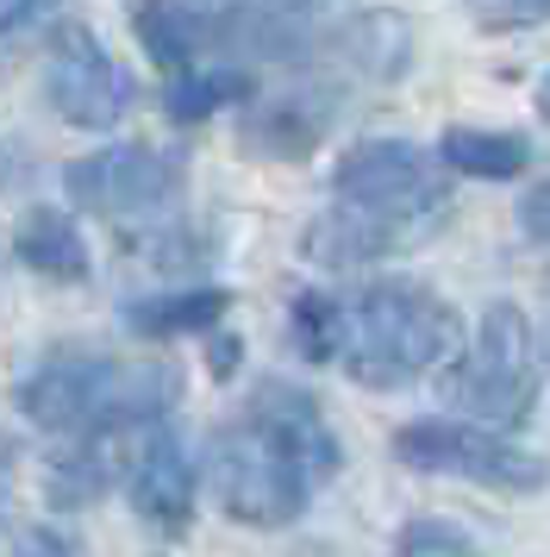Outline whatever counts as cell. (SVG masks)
<instances>
[{
	"label": "cell",
	"instance_id": "obj_1",
	"mask_svg": "<svg viewBox=\"0 0 550 557\" xmlns=\"http://www.w3.org/2000/svg\"><path fill=\"white\" fill-rule=\"evenodd\" d=\"M338 476V438L295 382H263L238 426L213 438V495L238 527H288Z\"/></svg>",
	"mask_w": 550,
	"mask_h": 557
},
{
	"label": "cell",
	"instance_id": "obj_2",
	"mask_svg": "<svg viewBox=\"0 0 550 557\" xmlns=\"http://www.w3.org/2000/svg\"><path fill=\"white\" fill-rule=\"evenodd\" d=\"M450 213V182L407 138H363L332 170V213L313 220L307 257L332 270H357L375 257L425 245Z\"/></svg>",
	"mask_w": 550,
	"mask_h": 557
},
{
	"label": "cell",
	"instance_id": "obj_3",
	"mask_svg": "<svg viewBox=\"0 0 550 557\" xmlns=\"http://www.w3.org/2000/svg\"><path fill=\"white\" fill-rule=\"evenodd\" d=\"M463 338L457 307L438 301L420 282H370L363 295L338 301V338L332 363H345L370 388H395L425 370H438Z\"/></svg>",
	"mask_w": 550,
	"mask_h": 557
},
{
	"label": "cell",
	"instance_id": "obj_4",
	"mask_svg": "<svg viewBox=\"0 0 550 557\" xmlns=\"http://www.w3.org/2000/svg\"><path fill=\"white\" fill-rule=\"evenodd\" d=\"M182 395L175 363H113V357H50L20 388L25 420L45 432H100V426H150Z\"/></svg>",
	"mask_w": 550,
	"mask_h": 557
},
{
	"label": "cell",
	"instance_id": "obj_5",
	"mask_svg": "<svg viewBox=\"0 0 550 557\" xmlns=\"http://www.w3.org/2000/svg\"><path fill=\"white\" fill-rule=\"evenodd\" d=\"M445 401L457 413H470L475 426L513 432L532 420L538 407V345H532V326L513 301H495L475 326V345L445 376Z\"/></svg>",
	"mask_w": 550,
	"mask_h": 557
},
{
	"label": "cell",
	"instance_id": "obj_6",
	"mask_svg": "<svg viewBox=\"0 0 550 557\" xmlns=\"http://www.w3.org/2000/svg\"><path fill=\"white\" fill-rule=\"evenodd\" d=\"M395 457L407 470L463 476L482 482V488H500V495H532V488L550 482L545 457L507 445L495 426H475V420H413V426L395 432Z\"/></svg>",
	"mask_w": 550,
	"mask_h": 557
},
{
	"label": "cell",
	"instance_id": "obj_7",
	"mask_svg": "<svg viewBox=\"0 0 550 557\" xmlns=\"http://www.w3.org/2000/svg\"><path fill=\"white\" fill-rule=\"evenodd\" d=\"M45 95L75 132H107L120 126L125 107H132V76L100 51V38L88 26H63L57 45H50Z\"/></svg>",
	"mask_w": 550,
	"mask_h": 557
},
{
	"label": "cell",
	"instance_id": "obj_8",
	"mask_svg": "<svg viewBox=\"0 0 550 557\" xmlns=\"http://www.w3.org/2000/svg\"><path fill=\"white\" fill-rule=\"evenodd\" d=\"M175 182H182V157L157 145H107L63 170V188L82 213H150L175 195Z\"/></svg>",
	"mask_w": 550,
	"mask_h": 557
},
{
	"label": "cell",
	"instance_id": "obj_9",
	"mask_svg": "<svg viewBox=\"0 0 550 557\" xmlns=\"http://www.w3.org/2000/svg\"><path fill=\"white\" fill-rule=\"evenodd\" d=\"M195 463L170 426H150L145 445L132 451V507L157 527H182L195 513Z\"/></svg>",
	"mask_w": 550,
	"mask_h": 557
},
{
	"label": "cell",
	"instance_id": "obj_10",
	"mask_svg": "<svg viewBox=\"0 0 550 557\" xmlns=\"http://www.w3.org/2000/svg\"><path fill=\"white\" fill-rule=\"evenodd\" d=\"M120 432L125 426H107V438H82L63 463H50V476H45L50 507H88L95 495H107V488H113V476H120V470H132Z\"/></svg>",
	"mask_w": 550,
	"mask_h": 557
},
{
	"label": "cell",
	"instance_id": "obj_11",
	"mask_svg": "<svg viewBox=\"0 0 550 557\" xmlns=\"http://www.w3.org/2000/svg\"><path fill=\"white\" fill-rule=\"evenodd\" d=\"M13 257H20L25 270L57 276V282H82L88 276V245H82L75 220L50 213V207H38V213H25L20 220V232H13Z\"/></svg>",
	"mask_w": 550,
	"mask_h": 557
},
{
	"label": "cell",
	"instance_id": "obj_12",
	"mask_svg": "<svg viewBox=\"0 0 550 557\" xmlns=\"http://www.w3.org/2000/svg\"><path fill=\"white\" fill-rule=\"evenodd\" d=\"M138 45L150 51V63H163L175 76L200 57V45H213V20L182 7V0H145L138 7Z\"/></svg>",
	"mask_w": 550,
	"mask_h": 557
},
{
	"label": "cell",
	"instance_id": "obj_13",
	"mask_svg": "<svg viewBox=\"0 0 550 557\" xmlns=\"http://www.w3.org/2000/svg\"><path fill=\"white\" fill-rule=\"evenodd\" d=\"M438 157H445V170H457V176H482V182H513L532 163V145H525L520 132H475V126H450L445 145H438Z\"/></svg>",
	"mask_w": 550,
	"mask_h": 557
},
{
	"label": "cell",
	"instance_id": "obj_14",
	"mask_svg": "<svg viewBox=\"0 0 550 557\" xmlns=\"http://www.w3.org/2000/svg\"><path fill=\"white\" fill-rule=\"evenodd\" d=\"M338 51H345L350 70H363L375 82H395L407 70V57H413V32L400 13H363V20H350L338 32Z\"/></svg>",
	"mask_w": 550,
	"mask_h": 557
},
{
	"label": "cell",
	"instance_id": "obj_15",
	"mask_svg": "<svg viewBox=\"0 0 550 557\" xmlns=\"http://www.w3.org/2000/svg\"><path fill=\"white\" fill-rule=\"evenodd\" d=\"M232 313L225 288H188V295H150V301L125 307V326L145 338H170V332H207Z\"/></svg>",
	"mask_w": 550,
	"mask_h": 557
},
{
	"label": "cell",
	"instance_id": "obj_16",
	"mask_svg": "<svg viewBox=\"0 0 550 557\" xmlns=\"http://www.w3.org/2000/svg\"><path fill=\"white\" fill-rule=\"evenodd\" d=\"M225 101H250V76L245 70H175L170 95H163V107H170V120H213Z\"/></svg>",
	"mask_w": 550,
	"mask_h": 557
},
{
	"label": "cell",
	"instance_id": "obj_17",
	"mask_svg": "<svg viewBox=\"0 0 550 557\" xmlns=\"http://www.w3.org/2000/svg\"><path fill=\"white\" fill-rule=\"evenodd\" d=\"M332 338H338V295H300L295 301V345L307 363H332Z\"/></svg>",
	"mask_w": 550,
	"mask_h": 557
},
{
	"label": "cell",
	"instance_id": "obj_18",
	"mask_svg": "<svg viewBox=\"0 0 550 557\" xmlns=\"http://www.w3.org/2000/svg\"><path fill=\"white\" fill-rule=\"evenodd\" d=\"M395 557H482V552L457 527H445V520H413L395 539Z\"/></svg>",
	"mask_w": 550,
	"mask_h": 557
},
{
	"label": "cell",
	"instance_id": "obj_19",
	"mask_svg": "<svg viewBox=\"0 0 550 557\" xmlns=\"http://www.w3.org/2000/svg\"><path fill=\"white\" fill-rule=\"evenodd\" d=\"M520 226L532 232V238H550V182H538L520 201Z\"/></svg>",
	"mask_w": 550,
	"mask_h": 557
},
{
	"label": "cell",
	"instance_id": "obj_20",
	"mask_svg": "<svg viewBox=\"0 0 550 557\" xmlns=\"http://www.w3.org/2000/svg\"><path fill=\"white\" fill-rule=\"evenodd\" d=\"M20 557H70V545H63V539H50V532H32V539L20 545Z\"/></svg>",
	"mask_w": 550,
	"mask_h": 557
},
{
	"label": "cell",
	"instance_id": "obj_21",
	"mask_svg": "<svg viewBox=\"0 0 550 557\" xmlns=\"http://www.w3.org/2000/svg\"><path fill=\"white\" fill-rule=\"evenodd\" d=\"M38 7H45V0H0V32H13L20 20H32Z\"/></svg>",
	"mask_w": 550,
	"mask_h": 557
},
{
	"label": "cell",
	"instance_id": "obj_22",
	"mask_svg": "<svg viewBox=\"0 0 550 557\" xmlns=\"http://www.w3.org/2000/svg\"><path fill=\"white\" fill-rule=\"evenodd\" d=\"M507 7H513V13H525V26H532V20H545V13H550V0H507Z\"/></svg>",
	"mask_w": 550,
	"mask_h": 557
},
{
	"label": "cell",
	"instance_id": "obj_23",
	"mask_svg": "<svg viewBox=\"0 0 550 557\" xmlns=\"http://www.w3.org/2000/svg\"><path fill=\"white\" fill-rule=\"evenodd\" d=\"M7 463H13V445L0 438V502H7V482H13V476H7Z\"/></svg>",
	"mask_w": 550,
	"mask_h": 557
},
{
	"label": "cell",
	"instance_id": "obj_24",
	"mask_svg": "<svg viewBox=\"0 0 550 557\" xmlns=\"http://www.w3.org/2000/svg\"><path fill=\"white\" fill-rule=\"evenodd\" d=\"M282 7H295V0H282Z\"/></svg>",
	"mask_w": 550,
	"mask_h": 557
}]
</instances>
